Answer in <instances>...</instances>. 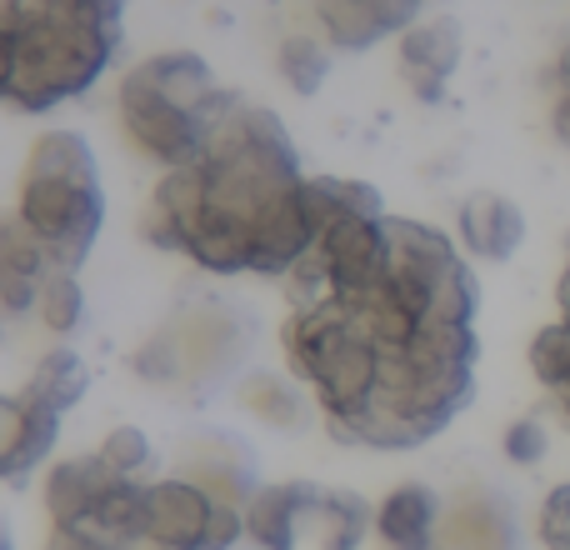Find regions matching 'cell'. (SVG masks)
I'll use <instances>...</instances> for the list:
<instances>
[{
    "label": "cell",
    "mask_w": 570,
    "mask_h": 550,
    "mask_svg": "<svg viewBox=\"0 0 570 550\" xmlns=\"http://www.w3.org/2000/svg\"><path fill=\"white\" fill-rule=\"evenodd\" d=\"M126 0H6V96L50 110L96 86L120 46Z\"/></svg>",
    "instance_id": "cell-1"
},
{
    "label": "cell",
    "mask_w": 570,
    "mask_h": 550,
    "mask_svg": "<svg viewBox=\"0 0 570 550\" xmlns=\"http://www.w3.org/2000/svg\"><path fill=\"white\" fill-rule=\"evenodd\" d=\"M230 110L236 100L210 80V66L190 50L140 60L120 86V120L130 140L170 170L200 166Z\"/></svg>",
    "instance_id": "cell-2"
},
{
    "label": "cell",
    "mask_w": 570,
    "mask_h": 550,
    "mask_svg": "<svg viewBox=\"0 0 570 550\" xmlns=\"http://www.w3.org/2000/svg\"><path fill=\"white\" fill-rule=\"evenodd\" d=\"M100 216H106V196H100L90 146L70 130L40 136L30 146L26 180H20V230L46 251V261L56 271H76L96 246Z\"/></svg>",
    "instance_id": "cell-3"
},
{
    "label": "cell",
    "mask_w": 570,
    "mask_h": 550,
    "mask_svg": "<svg viewBox=\"0 0 570 550\" xmlns=\"http://www.w3.org/2000/svg\"><path fill=\"white\" fill-rule=\"evenodd\" d=\"M216 501L196 481H160L146 485V541L166 550H206Z\"/></svg>",
    "instance_id": "cell-4"
},
{
    "label": "cell",
    "mask_w": 570,
    "mask_h": 550,
    "mask_svg": "<svg viewBox=\"0 0 570 550\" xmlns=\"http://www.w3.org/2000/svg\"><path fill=\"white\" fill-rule=\"evenodd\" d=\"M425 0H315L325 46L335 50H371L385 36H405Z\"/></svg>",
    "instance_id": "cell-5"
},
{
    "label": "cell",
    "mask_w": 570,
    "mask_h": 550,
    "mask_svg": "<svg viewBox=\"0 0 570 550\" xmlns=\"http://www.w3.org/2000/svg\"><path fill=\"white\" fill-rule=\"evenodd\" d=\"M455 66H461V20L455 16L415 20L401 36V76L425 106L445 96V80L455 76Z\"/></svg>",
    "instance_id": "cell-6"
},
{
    "label": "cell",
    "mask_w": 570,
    "mask_h": 550,
    "mask_svg": "<svg viewBox=\"0 0 570 550\" xmlns=\"http://www.w3.org/2000/svg\"><path fill=\"white\" fill-rule=\"evenodd\" d=\"M60 415L66 411H56V405L36 401V395H26V391L0 401V471H6L10 481H26V471H36L50 455Z\"/></svg>",
    "instance_id": "cell-7"
},
{
    "label": "cell",
    "mask_w": 570,
    "mask_h": 550,
    "mask_svg": "<svg viewBox=\"0 0 570 550\" xmlns=\"http://www.w3.org/2000/svg\"><path fill=\"white\" fill-rule=\"evenodd\" d=\"M365 515L371 511L355 495L305 485L301 515H295V550H361Z\"/></svg>",
    "instance_id": "cell-8"
},
{
    "label": "cell",
    "mask_w": 570,
    "mask_h": 550,
    "mask_svg": "<svg viewBox=\"0 0 570 550\" xmlns=\"http://www.w3.org/2000/svg\"><path fill=\"white\" fill-rule=\"evenodd\" d=\"M116 471H106L100 455H86V461H66L50 471L46 481V511L56 521V531H70V526H90L106 501Z\"/></svg>",
    "instance_id": "cell-9"
},
{
    "label": "cell",
    "mask_w": 570,
    "mask_h": 550,
    "mask_svg": "<svg viewBox=\"0 0 570 550\" xmlns=\"http://www.w3.org/2000/svg\"><path fill=\"white\" fill-rule=\"evenodd\" d=\"M461 240L481 261H511V251L525 240V216L515 200L495 190H475L461 206Z\"/></svg>",
    "instance_id": "cell-10"
},
{
    "label": "cell",
    "mask_w": 570,
    "mask_h": 550,
    "mask_svg": "<svg viewBox=\"0 0 570 550\" xmlns=\"http://www.w3.org/2000/svg\"><path fill=\"white\" fill-rule=\"evenodd\" d=\"M435 526H441V501L415 481L395 485L375 511V531H381L385 550H435V541H441Z\"/></svg>",
    "instance_id": "cell-11"
},
{
    "label": "cell",
    "mask_w": 570,
    "mask_h": 550,
    "mask_svg": "<svg viewBox=\"0 0 570 550\" xmlns=\"http://www.w3.org/2000/svg\"><path fill=\"white\" fill-rule=\"evenodd\" d=\"M435 550H515L511 515H505V505L491 501V495H471V501L451 505Z\"/></svg>",
    "instance_id": "cell-12"
},
{
    "label": "cell",
    "mask_w": 570,
    "mask_h": 550,
    "mask_svg": "<svg viewBox=\"0 0 570 550\" xmlns=\"http://www.w3.org/2000/svg\"><path fill=\"white\" fill-rule=\"evenodd\" d=\"M305 485H261L246 505V536L266 550H295V515H301Z\"/></svg>",
    "instance_id": "cell-13"
},
{
    "label": "cell",
    "mask_w": 570,
    "mask_h": 550,
    "mask_svg": "<svg viewBox=\"0 0 570 550\" xmlns=\"http://www.w3.org/2000/svg\"><path fill=\"white\" fill-rule=\"evenodd\" d=\"M26 395H36V401L56 405V411L76 405L80 395H86V365H80V355H70V351H50L46 361L36 365V375L26 381Z\"/></svg>",
    "instance_id": "cell-14"
},
{
    "label": "cell",
    "mask_w": 570,
    "mask_h": 550,
    "mask_svg": "<svg viewBox=\"0 0 570 550\" xmlns=\"http://www.w3.org/2000/svg\"><path fill=\"white\" fill-rule=\"evenodd\" d=\"M276 70H281V80L295 90V96H315L321 80L331 76V56H325L321 40L291 36V40H281V50H276Z\"/></svg>",
    "instance_id": "cell-15"
},
{
    "label": "cell",
    "mask_w": 570,
    "mask_h": 550,
    "mask_svg": "<svg viewBox=\"0 0 570 550\" xmlns=\"http://www.w3.org/2000/svg\"><path fill=\"white\" fill-rule=\"evenodd\" d=\"M40 321H46L50 335H70L80 321H86V295H80L76 275L70 271H56L46 285H40V301H36Z\"/></svg>",
    "instance_id": "cell-16"
},
{
    "label": "cell",
    "mask_w": 570,
    "mask_h": 550,
    "mask_svg": "<svg viewBox=\"0 0 570 550\" xmlns=\"http://www.w3.org/2000/svg\"><path fill=\"white\" fill-rule=\"evenodd\" d=\"M246 405L266 425H301V401H295V391L281 385L276 375H256V381H246Z\"/></svg>",
    "instance_id": "cell-17"
},
{
    "label": "cell",
    "mask_w": 570,
    "mask_h": 550,
    "mask_svg": "<svg viewBox=\"0 0 570 550\" xmlns=\"http://www.w3.org/2000/svg\"><path fill=\"white\" fill-rule=\"evenodd\" d=\"M100 461H106V471H116L120 481H130L136 471H146V461H150V441H146V431L140 425H116V431L100 441Z\"/></svg>",
    "instance_id": "cell-18"
},
{
    "label": "cell",
    "mask_w": 570,
    "mask_h": 550,
    "mask_svg": "<svg viewBox=\"0 0 570 550\" xmlns=\"http://www.w3.org/2000/svg\"><path fill=\"white\" fill-rule=\"evenodd\" d=\"M546 451H551V435H546L541 415H521V421L505 425V461H515V465H535Z\"/></svg>",
    "instance_id": "cell-19"
},
{
    "label": "cell",
    "mask_w": 570,
    "mask_h": 550,
    "mask_svg": "<svg viewBox=\"0 0 570 550\" xmlns=\"http://www.w3.org/2000/svg\"><path fill=\"white\" fill-rule=\"evenodd\" d=\"M46 550H126V541L106 536L100 526H70V531H56Z\"/></svg>",
    "instance_id": "cell-20"
},
{
    "label": "cell",
    "mask_w": 570,
    "mask_h": 550,
    "mask_svg": "<svg viewBox=\"0 0 570 550\" xmlns=\"http://www.w3.org/2000/svg\"><path fill=\"white\" fill-rule=\"evenodd\" d=\"M551 126H556V140H561V146H570V80H566V90H561V96H556Z\"/></svg>",
    "instance_id": "cell-21"
}]
</instances>
